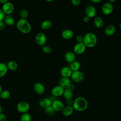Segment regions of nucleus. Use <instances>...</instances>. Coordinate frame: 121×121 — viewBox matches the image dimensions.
Masks as SVG:
<instances>
[{
	"label": "nucleus",
	"mask_w": 121,
	"mask_h": 121,
	"mask_svg": "<svg viewBox=\"0 0 121 121\" xmlns=\"http://www.w3.org/2000/svg\"><path fill=\"white\" fill-rule=\"evenodd\" d=\"M74 112V109L72 106H64L63 109L62 111L63 115L65 117H69Z\"/></svg>",
	"instance_id": "6ab92c4d"
},
{
	"label": "nucleus",
	"mask_w": 121,
	"mask_h": 121,
	"mask_svg": "<svg viewBox=\"0 0 121 121\" xmlns=\"http://www.w3.org/2000/svg\"><path fill=\"white\" fill-rule=\"evenodd\" d=\"M20 121H31V116L27 112L22 113L20 117Z\"/></svg>",
	"instance_id": "c85d7f7f"
},
{
	"label": "nucleus",
	"mask_w": 121,
	"mask_h": 121,
	"mask_svg": "<svg viewBox=\"0 0 121 121\" xmlns=\"http://www.w3.org/2000/svg\"><path fill=\"white\" fill-rule=\"evenodd\" d=\"M69 68L71 69L72 72L79 70L80 68V64L78 61L74 60L70 63Z\"/></svg>",
	"instance_id": "bb28decb"
},
{
	"label": "nucleus",
	"mask_w": 121,
	"mask_h": 121,
	"mask_svg": "<svg viewBox=\"0 0 121 121\" xmlns=\"http://www.w3.org/2000/svg\"><path fill=\"white\" fill-rule=\"evenodd\" d=\"M45 112L47 114H48L49 115H52L55 112V111L52 108V106H49V107L45 108Z\"/></svg>",
	"instance_id": "2f4dec72"
},
{
	"label": "nucleus",
	"mask_w": 121,
	"mask_h": 121,
	"mask_svg": "<svg viewBox=\"0 0 121 121\" xmlns=\"http://www.w3.org/2000/svg\"><path fill=\"white\" fill-rule=\"evenodd\" d=\"M119 26H120V28L121 29V22H120V24H119Z\"/></svg>",
	"instance_id": "de8ad7c7"
},
{
	"label": "nucleus",
	"mask_w": 121,
	"mask_h": 121,
	"mask_svg": "<svg viewBox=\"0 0 121 121\" xmlns=\"http://www.w3.org/2000/svg\"><path fill=\"white\" fill-rule=\"evenodd\" d=\"M65 103L67 106H72V104L73 103V101L72 100V99H67V100H66Z\"/></svg>",
	"instance_id": "c9c22d12"
},
{
	"label": "nucleus",
	"mask_w": 121,
	"mask_h": 121,
	"mask_svg": "<svg viewBox=\"0 0 121 121\" xmlns=\"http://www.w3.org/2000/svg\"><path fill=\"white\" fill-rule=\"evenodd\" d=\"M17 30L24 34H28L32 30V26L26 19H19L16 23Z\"/></svg>",
	"instance_id": "f03ea898"
},
{
	"label": "nucleus",
	"mask_w": 121,
	"mask_h": 121,
	"mask_svg": "<svg viewBox=\"0 0 121 121\" xmlns=\"http://www.w3.org/2000/svg\"><path fill=\"white\" fill-rule=\"evenodd\" d=\"M91 1H92L93 3L98 4V3H100V2H101V0H92Z\"/></svg>",
	"instance_id": "a19ab883"
},
{
	"label": "nucleus",
	"mask_w": 121,
	"mask_h": 121,
	"mask_svg": "<svg viewBox=\"0 0 121 121\" xmlns=\"http://www.w3.org/2000/svg\"><path fill=\"white\" fill-rule=\"evenodd\" d=\"M1 9L5 15H10L13 12L15 7L12 2L8 1L7 2L2 5Z\"/></svg>",
	"instance_id": "39448f33"
},
{
	"label": "nucleus",
	"mask_w": 121,
	"mask_h": 121,
	"mask_svg": "<svg viewBox=\"0 0 121 121\" xmlns=\"http://www.w3.org/2000/svg\"><path fill=\"white\" fill-rule=\"evenodd\" d=\"M8 70L7 64L4 62H0V78L3 77L7 74Z\"/></svg>",
	"instance_id": "b1692460"
},
{
	"label": "nucleus",
	"mask_w": 121,
	"mask_h": 121,
	"mask_svg": "<svg viewBox=\"0 0 121 121\" xmlns=\"http://www.w3.org/2000/svg\"><path fill=\"white\" fill-rule=\"evenodd\" d=\"M113 10V7L111 3H105L102 7L101 11L103 14L105 15H108L111 14Z\"/></svg>",
	"instance_id": "6e6552de"
},
{
	"label": "nucleus",
	"mask_w": 121,
	"mask_h": 121,
	"mask_svg": "<svg viewBox=\"0 0 121 121\" xmlns=\"http://www.w3.org/2000/svg\"><path fill=\"white\" fill-rule=\"evenodd\" d=\"M52 102V101L50 98H43L39 101V104L41 107L46 108L49 106H51Z\"/></svg>",
	"instance_id": "dca6fc26"
},
{
	"label": "nucleus",
	"mask_w": 121,
	"mask_h": 121,
	"mask_svg": "<svg viewBox=\"0 0 121 121\" xmlns=\"http://www.w3.org/2000/svg\"><path fill=\"white\" fill-rule=\"evenodd\" d=\"M35 91L39 95L43 94L45 91V87L40 82H36L33 86Z\"/></svg>",
	"instance_id": "ddd939ff"
},
{
	"label": "nucleus",
	"mask_w": 121,
	"mask_h": 121,
	"mask_svg": "<svg viewBox=\"0 0 121 121\" xmlns=\"http://www.w3.org/2000/svg\"><path fill=\"white\" fill-rule=\"evenodd\" d=\"M42 51L46 54H50L52 52V48L48 45H43L42 46Z\"/></svg>",
	"instance_id": "7c9ffc66"
},
{
	"label": "nucleus",
	"mask_w": 121,
	"mask_h": 121,
	"mask_svg": "<svg viewBox=\"0 0 121 121\" xmlns=\"http://www.w3.org/2000/svg\"><path fill=\"white\" fill-rule=\"evenodd\" d=\"M52 26V22L48 19H45L43 21L41 24V27L42 29L47 30L51 28Z\"/></svg>",
	"instance_id": "5701e85b"
},
{
	"label": "nucleus",
	"mask_w": 121,
	"mask_h": 121,
	"mask_svg": "<svg viewBox=\"0 0 121 121\" xmlns=\"http://www.w3.org/2000/svg\"><path fill=\"white\" fill-rule=\"evenodd\" d=\"M62 95L63 96L64 98L66 100L71 99L73 97V91H72L71 90L68 88L64 89V92Z\"/></svg>",
	"instance_id": "a878e982"
},
{
	"label": "nucleus",
	"mask_w": 121,
	"mask_h": 121,
	"mask_svg": "<svg viewBox=\"0 0 121 121\" xmlns=\"http://www.w3.org/2000/svg\"><path fill=\"white\" fill-rule=\"evenodd\" d=\"M94 24L96 28H101L104 26V21L101 17L97 16L95 17L94 19Z\"/></svg>",
	"instance_id": "aec40b11"
},
{
	"label": "nucleus",
	"mask_w": 121,
	"mask_h": 121,
	"mask_svg": "<svg viewBox=\"0 0 121 121\" xmlns=\"http://www.w3.org/2000/svg\"><path fill=\"white\" fill-rule=\"evenodd\" d=\"M90 18L89 17H87V16H85L84 17V18H83V21H84V23H89V21H90Z\"/></svg>",
	"instance_id": "58836bf2"
},
{
	"label": "nucleus",
	"mask_w": 121,
	"mask_h": 121,
	"mask_svg": "<svg viewBox=\"0 0 121 121\" xmlns=\"http://www.w3.org/2000/svg\"><path fill=\"white\" fill-rule=\"evenodd\" d=\"M10 96V92L8 90H2L0 94V98L2 99H7Z\"/></svg>",
	"instance_id": "cd10ccee"
},
{
	"label": "nucleus",
	"mask_w": 121,
	"mask_h": 121,
	"mask_svg": "<svg viewBox=\"0 0 121 121\" xmlns=\"http://www.w3.org/2000/svg\"><path fill=\"white\" fill-rule=\"evenodd\" d=\"M51 106L55 112H61L64 107L63 102L59 100H55L52 101Z\"/></svg>",
	"instance_id": "9d476101"
},
{
	"label": "nucleus",
	"mask_w": 121,
	"mask_h": 121,
	"mask_svg": "<svg viewBox=\"0 0 121 121\" xmlns=\"http://www.w3.org/2000/svg\"><path fill=\"white\" fill-rule=\"evenodd\" d=\"M5 24L8 26H12L15 23V20L14 17L11 15H6L3 20Z\"/></svg>",
	"instance_id": "4be33fe9"
},
{
	"label": "nucleus",
	"mask_w": 121,
	"mask_h": 121,
	"mask_svg": "<svg viewBox=\"0 0 121 121\" xmlns=\"http://www.w3.org/2000/svg\"><path fill=\"white\" fill-rule=\"evenodd\" d=\"M86 49V46L83 43H77L74 46V52L77 54H81L83 53Z\"/></svg>",
	"instance_id": "9b49d317"
},
{
	"label": "nucleus",
	"mask_w": 121,
	"mask_h": 121,
	"mask_svg": "<svg viewBox=\"0 0 121 121\" xmlns=\"http://www.w3.org/2000/svg\"><path fill=\"white\" fill-rule=\"evenodd\" d=\"M70 77L73 81L75 82L79 83L83 80L84 78V75L81 71L78 70L73 71Z\"/></svg>",
	"instance_id": "0eeeda50"
},
{
	"label": "nucleus",
	"mask_w": 121,
	"mask_h": 121,
	"mask_svg": "<svg viewBox=\"0 0 121 121\" xmlns=\"http://www.w3.org/2000/svg\"><path fill=\"white\" fill-rule=\"evenodd\" d=\"M8 1L7 0H0V3L3 4Z\"/></svg>",
	"instance_id": "79ce46f5"
},
{
	"label": "nucleus",
	"mask_w": 121,
	"mask_h": 121,
	"mask_svg": "<svg viewBox=\"0 0 121 121\" xmlns=\"http://www.w3.org/2000/svg\"><path fill=\"white\" fill-rule=\"evenodd\" d=\"M84 39V36L81 35H78L75 37V40L77 43H83Z\"/></svg>",
	"instance_id": "473e14b6"
},
{
	"label": "nucleus",
	"mask_w": 121,
	"mask_h": 121,
	"mask_svg": "<svg viewBox=\"0 0 121 121\" xmlns=\"http://www.w3.org/2000/svg\"><path fill=\"white\" fill-rule=\"evenodd\" d=\"M88 105L87 101L85 97L78 96L73 101L72 107L78 112H83L87 108Z\"/></svg>",
	"instance_id": "f257e3e1"
},
{
	"label": "nucleus",
	"mask_w": 121,
	"mask_h": 121,
	"mask_svg": "<svg viewBox=\"0 0 121 121\" xmlns=\"http://www.w3.org/2000/svg\"><path fill=\"white\" fill-rule=\"evenodd\" d=\"M64 89L60 86L58 85L53 87L51 91L52 94L55 97H60L63 95Z\"/></svg>",
	"instance_id": "f8f14e48"
},
{
	"label": "nucleus",
	"mask_w": 121,
	"mask_h": 121,
	"mask_svg": "<svg viewBox=\"0 0 121 121\" xmlns=\"http://www.w3.org/2000/svg\"><path fill=\"white\" fill-rule=\"evenodd\" d=\"M0 121H7L6 116L2 112L0 113Z\"/></svg>",
	"instance_id": "4c0bfd02"
},
{
	"label": "nucleus",
	"mask_w": 121,
	"mask_h": 121,
	"mask_svg": "<svg viewBox=\"0 0 121 121\" xmlns=\"http://www.w3.org/2000/svg\"><path fill=\"white\" fill-rule=\"evenodd\" d=\"M65 60L69 63H71L75 60V54L72 52H68L64 55Z\"/></svg>",
	"instance_id": "412c9836"
},
{
	"label": "nucleus",
	"mask_w": 121,
	"mask_h": 121,
	"mask_svg": "<svg viewBox=\"0 0 121 121\" xmlns=\"http://www.w3.org/2000/svg\"><path fill=\"white\" fill-rule=\"evenodd\" d=\"M116 32V27L113 25H109L107 26L104 29V32L107 36H112Z\"/></svg>",
	"instance_id": "f3484780"
},
{
	"label": "nucleus",
	"mask_w": 121,
	"mask_h": 121,
	"mask_svg": "<svg viewBox=\"0 0 121 121\" xmlns=\"http://www.w3.org/2000/svg\"><path fill=\"white\" fill-rule=\"evenodd\" d=\"M5 17V14L1 9H0V21H3Z\"/></svg>",
	"instance_id": "f704fd0d"
},
{
	"label": "nucleus",
	"mask_w": 121,
	"mask_h": 121,
	"mask_svg": "<svg viewBox=\"0 0 121 121\" xmlns=\"http://www.w3.org/2000/svg\"><path fill=\"white\" fill-rule=\"evenodd\" d=\"M85 13L86 16L90 18L94 17L96 14V9L92 5H88L85 9Z\"/></svg>",
	"instance_id": "1a4fd4ad"
},
{
	"label": "nucleus",
	"mask_w": 121,
	"mask_h": 121,
	"mask_svg": "<svg viewBox=\"0 0 121 121\" xmlns=\"http://www.w3.org/2000/svg\"><path fill=\"white\" fill-rule=\"evenodd\" d=\"M71 2L72 4L75 6H78L80 5L81 1L80 0H71Z\"/></svg>",
	"instance_id": "72a5a7b5"
},
{
	"label": "nucleus",
	"mask_w": 121,
	"mask_h": 121,
	"mask_svg": "<svg viewBox=\"0 0 121 121\" xmlns=\"http://www.w3.org/2000/svg\"><path fill=\"white\" fill-rule=\"evenodd\" d=\"M17 109L19 112L22 113H26L29 111L30 109V104L26 102L22 101L17 104Z\"/></svg>",
	"instance_id": "423d86ee"
},
{
	"label": "nucleus",
	"mask_w": 121,
	"mask_h": 121,
	"mask_svg": "<svg viewBox=\"0 0 121 121\" xmlns=\"http://www.w3.org/2000/svg\"><path fill=\"white\" fill-rule=\"evenodd\" d=\"M68 89H69V90H71L72 91H73V90H74L75 89V86L74 85H73L72 84H70V85L68 87Z\"/></svg>",
	"instance_id": "ea45409f"
},
{
	"label": "nucleus",
	"mask_w": 121,
	"mask_h": 121,
	"mask_svg": "<svg viewBox=\"0 0 121 121\" xmlns=\"http://www.w3.org/2000/svg\"><path fill=\"white\" fill-rule=\"evenodd\" d=\"M28 15L29 13L28 10L25 9H22L19 12V16L21 18L26 19L28 17Z\"/></svg>",
	"instance_id": "c756f323"
},
{
	"label": "nucleus",
	"mask_w": 121,
	"mask_h": 121,
	"mask_svg": "<svg viewBox=\"0 0 121 121\" xmlns=\"http://www.w3.org/2000/svg\"><path fill=\"white\" fill-rule=\"evenodd\" d=\"M109 1H110V2H114L116 1L115 0H110Z\"/></svg>",
	"instance_id": "49530a36"
},
{
	"label": "nucleus",
	"mask_w": 121,
	"mask_h": 121,
	"mask_svg": "<svg viewBox=\"0 0 121 121\" xmlns=\"http://www.w3.org/2000/svg\"><path fill=\"white\" fill-rule=\"evenodd\" d=\"M61 35L63 39L65 40H69L73 37L74 33L73 31L70 29H66L62 31Z\"/></svg>",
	"instance_id": "4468645a"
},
{
	"label": "nucleus",
	"mask_w": 121,
	"mask_h": 121,
	"mask_svg": "<svg viewBox=\"0 0 121 121\" xmlns=\"http://www.w3.org/2000/svg\"><path fill=\"white\" fill-rule=\"evenodd\" d=\"M2 91V87H1V86L0 85V94L1 93V91Z\"/></svg>",
	"instance_id": "37998d69"
},
{
	"label": "nucleus",
	"mask_w": 121,
	"mask_h": 121,
	"mask_svg": "<svg viewBox=\"0 0 121 121\" xmlns=\"http://www.w3.org/2000/svg\"><path fill=\"white\" fill-rule=\"evenodd\" d=\"M2 110V107H1V105L0 104V113H1V112Z\"/></svg>",
	"instance_id": "c03bdc74"
},
{
	"label": "nucleus",
	"mask_w": 121,
	"mask_h": 121,
	"mask_svg": "<svg viewBox=\"0 0 121 121\" xmlns=\"http://www.w3.org/2000/svg\"><path fill=\"white\" fill-rule=\"evenodd\" d=\"M47 2H52L53 0H46Z\"/></svg>",
	"instance_id": "a18cd8bd"
},
{
	"label": "nucleus",
	"mask_w": 121,
	"mask_h": 121,
	"mask_svg": "<svg viewBox=\"0 0 121 121\" xmlns=\"http://www.w3.org/2000/svg\"><path fill=\"white\" fill-rule=\"evenodd\" d=\"M59 85L62 87L64 89H66L68 88L69 86L70 85L71 81L69 78L62 77L59 80Z\"/></svg>",
	"instance_id": "2eb2a0df"
},
{
	"label": "nucleus",
	"mask_w": 121,
	"mask_h": 121,
	"mask_svg": "<svg viewBox=\"0 0 121 121\" xmlns=\"http://www.w3.org/2000/svg\"><path fill=\"white\" fill-rule=\"evenodd\" d=\"M5 23L3 21H0V31L3 30L5 28Z\"/></svg>",
	"instance_id": "e433bc0d"
},
{
	"label": "nucleus",
	"mask_w": 121,
	"mask_h": 121,
	"mask_svg": "<svg viewBox=\"0 0 121 121\" xmlns=\"http://www.w3.org/2000/svg\"><path fill=\"white\" fill-rule=\"evenodd\" d=\"M97 42V37L96 35L93 33H87L84 36L83 43L87 47H94L96 45Z\"/></svg>",
	"instance_id": "7ed1b4c3"
},
{
	"label": "nucleus",
	"mask_w": 121,
	"mask_h": 121,
	"mask_svg": "<svg viewBox=\"0 0 121 121\" xmlns=\"http://www.w3.org/2000/svg\"><path fill=\"white\" fill-rule=\"evenodd\" d=\"M72 73V71L68 67H64L60 69V74L62 77L65 78H69L71 77Z\"/></svg>",
	"instance_id": "a211bd4d"
},
{
	"label": "nucleus",
	"mask_w": 121,
	"mask_h": 121,
	"mask_svg": "<svg viewBox=\"0 0 121 121\" xmlns=\"http://www.w3.org/2000/svg\"><path fill=\"white\" fill-rule=\"evenodd\" d=\"M8 69L10 70H16L18 67V64L16 61L13 60H11L8 61L7 64Z\"/></svg>",
	"instance_id": "393cba45"
},
{
	"label": "nucleus",
	"mask_w": 121,
	"mask_h": 121,
	"mask_svg": "<svg viewBox=\"0 0 121 121\" xmlns=\"http://www.w3.org/2000/svg\"><path fill=\"white\" fill-rule=\"evenodd\" d=\"M35 41L36 43L40 46H43L47 42L46 35L43 32L38 33L35 36Z\"/></svg>",
	"instance_id": "20e7f679"
}]
</instances>
